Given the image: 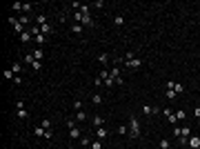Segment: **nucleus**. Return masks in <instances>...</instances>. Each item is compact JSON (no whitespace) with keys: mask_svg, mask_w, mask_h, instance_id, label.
Masks as SVG:
<instances>
[{"mask_svg":"<svg viewBox=\"0 0 200 149\" xmlns=\"http://www.w3.org/2000/svg\"><path fill=\"white\" fill-rule=\"evenodd\" d=\"M129 136H131V138H138V136H140V122H138L136 116L129 118Z\"/></svg>","mask_w":200,"mask_h":149,"instance_id":"f257e3e1","label":"nucleus"},{"mask_svg":"<svg viewBox=\"0 0 200 149\" xmlns=\"http://www.w3.org/2000/svg\"><path fill=\"white\" fill-rule=\"evenodd\" d=\"M122 65L129 67V69H140V67H142V60H140V58H131V60H125V58H122Z\"/></svg>","mask_w":200,"mask_h":149,"instance_id":"f03ea898","label":"nucleus"},{"mask_svg":"<svg viewBox=\"0 0 200 149\" xmlns=\"http://www.w3.org/2000/svg\"><path fill=\"white\" fill-rule=\"evenodd\" d=\"M142 114L154 116V114H160V109H158V107H151V105H142Z\"/></svg>","mask_w":200,"mask_h":149,"instance_id":"7ed1b4c3","label":"nucleus"},{"mask_svg":"<svg viewBox=\"0 0 200 149\" xmlns=\"http://www.w3.org/2000/svg\"><path fill=\"white\" fill-rule=\"evenodd\" d=\"M187 145H189L191 149H200V138H198V136H189V140H187Z\"/></svg>","mask_w":200,"mask_h":149,"instance_id":"20e7f679","label":"nucleus"},{"mask_svg":"<svg viewBox=\"0 0 200 149\" xmlns=\"http://www.w3.org/2000/svg\"><path fill=\"white\" fill-rule=\"evenodd\" d=\"M109 78H114V82L120 78V67H118V65H114V67L109 69Z\"/></svg>","mask_w":200,"mask_h":149,"instance_id":"39448f33","label":"nucleus"},{"mask_svg":"<svg viewBox=\"0 0 200 149\" xmlns=\"http://www.w3.org/2000/svg\"><path fill=\"white\" fill-rule=\"evenodd\" d=\"M11 25H14L16 34H25V31H22V27H25V25H20V20H18V18H11Z\"/></svg>","mask_w":200,"mask_h":149,"instance_id":"423d86ee","label":"nucleus"},{"mask_svg":"<svg viewBox=\"0 0 200 149\" xmlns=\"http://www.w3.org/2000/svg\"><path fill=\"white\" fill-rule=\"evenodd\" d=\"M107 136H109V131H107L105 127H100V129H96V138H98V140H105Z\"/></svg>","mask_w":200,"mask_h":149,"instance_id":"0eeeda50","label":"nucleus"},{"mask_svg":"<svg viewBox=\"0 0 200 149\" xmlns=\"http://www.w3.org/2000/svg\"><path fill=\"white\" fill-rule=\"evenodd\" d=\"M69 138H71V140L82 138V136H80V129H78V127H71V129H69Z\"/></svg>","mask_w":200,"mask_h":149,"instance_id":"6e6552de","label":"nucleus"},{"mask_svg":"<svg viewBox=\"0 0 200 149\" xmlns=\"http://www.w3.org/2000/svg\"><path fill=\"white\" fill-rule=\"evenodd\" d=\"M98 62H100V65H107V62H109V54H107V51H102V54L98 56Z\"/></svg>","mask_w":200,"mask_h":149,"instance_id":"1a4fd4ad","label":"nucleus"},{"mask_svg":"<svg viewBox=\"0 0 200 149\" xmlns=\"http://www.w3.org/2000/svg\"><path fill=\"white\" fill-rule=\"evenodd\" d=\"M102 125H105V120H102V116H94V127H96V129H100Z\"/></svg>","mask_w":200,"mask_h":149,"instance_id":"9d476101","label":"nucleus"},{"mask_svg":"<svg viewBox=\"0 0 200 149\" xmlns=\"http://www.w3.org/2000/svg\"><path fill=\"white\" fill-rule=\"evenodd\" d=\"M114 22H116V27H122V25H125V16H122V14H118V16L114 18Z\"/></svg>","mask_w":200,"mask_h":149,"instance_id":"9b49d317","label":"nucleus"},{"mask_svg":"<svg viewBox=\"0 0 200 149\" xmlns=\"http://www.w3.org/2000/svg\"><path fill=\"white\" fill-rule=\"evenodd\" d=\"M34 134H36V136H38V138H45V134H47V129H45V127H36V129H34Z\"/></svg>","mask_w":200,"mask_h":149,"instance_id":"f8f14e48","label":"nucleus"},{"mask_svg":"<svg viewBox=\"0 0 200 149\" xmlns=\"http://www.w3.org/2000/svg\"><path fill=\"white\" fill-rule=\"evenodd\" d=\"M11 71H14L16 76H20V71H22V65H20V62H14V65H11Z\"/></svg>","mask_w":200,"mask_h":149,"instance_id":"ddd939ff","label":"nucleus"},{"mask_svg":"<svg viewBox=\"0 0 200 149\" xmlns=\"http://www.w3.org/2000/svg\"><path fill=\"white\" fill-rule=\"evenodd\" d=\"M174 91L176 94H182V91H185V85L182 82H174Z\"/></svg>","mask_w":200,"mask_h":149,"instance_id":"4468645a","label":"nucleus"},{"mask_svg":"<svg viewBox=\"0 0 200 149\" xmlns=\"http://www.w3.org/2000/svg\"><path fill=\"white\" fill-rule=\"evenodd\" d=\"M116 134H120V136L129 134V129H127V125H118V131H116Z\"/></svg>","mask_w":200,"mask_h":149,"instance_id":"2eb2a0df","label":"nucleus"},{"mask_svg":"<svg viewBox=\"0 0 200 149\" xmlns=\"http://www.w3.org/2000/svg\"><path fill=\"white\" fill-rule=\"evenodd\" d=\"M34 60H36V58H34V54H27L25 58H22V62H27V65H34Z\"/></svg>","mask_w":200,"mask_h":149,"instance_id":"dca6fc26","label":"nucleus"},{"mask_svg":"<svg viewBox=\"0 0 200 149\" xmlns=\"http://www.w3.org/2000/svg\"><path fill=\"white\" fill-rule=\"evenodd\" d=\"M80 145H82V147H89V145H91V138H89V136H82V138H80Z\"/></svg>","mask_w":200,"mask_h":149,"instance_id":"f3484780","label":"nucleus"},{"mask_svg":"<svg viewBox=\"0 0 200 149\" xmlns=\"http://www.w3.org/2000/svg\"><path fill=\"white\" fill-rule=\"evenodd\" d=\"M36 20H38V25H40V27L47 25V16H45V14H38V18H36Z\"/></svg>","mask_w":200,"mask_h":149,"instance_id":"a211bd4d","label":"nucleus"},{"mask_svg":"<svg viewBox=\"0 0 200 149\" xmlns=\"http://www.w3.org/2000/svg\"><path fill=\"white\" fill-rule=\"evenodd\" d=\"M40 34L49 36V34H51V25H42V27H40Z\"/></svg>","mask_w":200,"mask_h":149,"instance_id":"6ab92c4d","label":"nucleus"},{"mask_svg":"<svg viewBox=\"0 0 200 149\" xmlns=\"http://www.w3.org/2000/svg\"><path fill=\"white\" fill-rule=\"evenodd\" d=\"M158 145H160V149H169V147H171V143H169L167 138H162V140H160Z\"/></svg>","mask_w":200,"mask_h":149,"instance_id":"aec40b11","label":"nucleus"},{"mask_svg":"<svg viewBox=\"0 0 200 149\" xmlns=\"http://www.w3.org/2000/svg\"><path fill=\"white\" fill-rule=\"evenodd\" d=\"M16 116H18L20 120H25V118H27L29 114H27V109H18V111H16Z\"/></svg>","mask_w":200,"mask_h":149,"instance_id":"412c9836","label":"nucleus"},{"mask_svg":"<svg viewBox=\"0 0 200 149\" xmlns=\"http://www.w3.org/2000/svg\"><path fill=\"white\" fill-rule=\"evenodd\" d=\"M42 56H45V54H42V49H40V47H38V49H34V58H36V60H42Z\"/></svg>","mask_w":200,"mask_h":149,"instance_id":"4be33fe9","label":"nucleus"},{"mask_svg":"<svg viewBox=\"0 0 200 149\" xmlns=\"http://www.w3.org/2000/svg\"><path fill=\"white\" fill-rule=\"evenodd\" d=\"M71 31H74V34H80V31H82V25H78V22H74V25H71Z\"/></svg>","mask_w":200,"mask_h":149,"instance_id":"5701e85b","label":"nucleus"},{"mask_svg":"<svg viewBox=\"0 0 200 149\" xmlns=\"http://www.w3.org/2000/svg\"><path fill=\"white\" fill-rule=\"evenodd\" d=\"M91 147H94V149H105V147H102V140H98V138L91 143Z\"/></svg>","mask_w":200,"mask_h":149,"instance_id":"b1692460","label":"nucleus"},{"mask_svg":"<svg viewBox=\"0 0 200 149\" xmlns=\"http://www.w3.org/2000/svg\"><path fill=\"white\" fill-rule=\"evenodd\" d=\"M165 96H167V98H169V100H174V98H178V94H176V91H174V89H167V94H165Z\"/></svg>","mask_w":200,"mask_h":149,"instance_id":"393cba45","label":"nucleus"},{"mask_svg":"<svg viewBox=\"0 0 200 149\" xmlns=\"http://www.w3.org/2000/svg\"><path fill=\"white\" fill-rule=\"evenodd\" d=\"M176 118H178V122H180V120H185V118H187V114L180 109V111H176Z\"/></svg>","mask_w":200,"mask_h":149,"instance_id":"a878e982","label":"nucleus"},{"mask_svg":"<svg viewBox=\"0 0 200 149\" xmlns=\"http://www.w3.org/2000/svg\"><path fill=\"white\" fill-rule=\"evenodd\" d=\"M40 127H45V129H51V120H49V118H45L42 122H40Z\"/></svg>","mask_w":200,"mask_h":149,"instance_id":"bb28decb","label":"nucleus"},{"mask_svg":"<svg viewBox=\"0 0 200 149\" xmlns=\"http://www.w3.org/2000/svg\"><path fill=\"white\" fill-rule=\"evenodd\" d=\"M74 22H82V11H76L74 14Z\"/></svg>","mask_w":200,"mask_h":149,"instance_id":"cd10ccee","label":"nucleus"},{"mask_svg":"<svg viewBox=\"0 0 200 149\" xmlns=\"http://www.w3.org/2000/svg\"><path fill=\"white\" fill-rule=\"evenodd\" d=\"M40 67H42V62H40V60H34V65H31V69H34V71H40Z\"/></svg>","mask_w":200,"mask_h":149,"instance_id":"c85d7f7f","label":"nucleus"},{"mask_svg":"<svg viewBox=\"0 0 200 149\" xmlns=\"http://www.w3.org/2000/svg\"><path fill=\"white\" fill-rule=\"evenodd\" d=\"M91 102H94V105H100V102H102V96H98V94H96L94 98H91Z\"/></svg>","mask_w":200,"mask_h":149,"instance_id":"c756f323","label":"nucleus"},{"mask_svg":"<svg viewBox=\"0 0 200 149\" xmlns=\"http://www.w3.org/2000/svg\"><path fill=\"white\" fill-rule=\"evenodd\" d=\"M74 107H76V111H82V100H76Z\"/></svg>","mask_w":200,"mask_h":149,"instance_id":"7c9ffc66","label":"nucleus"},{"mask_svg":"<svg viewBox=\"0 0 200 149\" xmlns=\"http://www.w3.org/2000/svg\"><path fill=\"white\" fill-rule=\"evenodd\" d=\"M29 38H31V34H27V31H25V34H20V40H22V42H27Z\"/></svg>","mask_w":200,"mask_h":149,"instance_id":"2f4dec72","label":"nucleus"},{"mask_svg":"<svg viewBox=\"0 0 200 149\" xmlns=\"http://www.w3.org/2000/svg\"><path fill=\"white\" fill-rule=\"evenodd\" d=\"M94 7H96V9H102V7H105V0H98V2H94Z\"/></svg>","mask_w":200,"mask_h":149,"instance_id":"473e14b6","label":"nucleus"},{"mask_svg":"<svg viewBox=\"0 0 200 149\" xmlns=\"http://www.w3.org/2000/svg\"><path fill=\"white\" fill-rule=\"evenodd\" d=\"M36 42H40V45H42V42H45V34H38V36H36Z\"/></svg>","mask_w":200,"mask_h":149,"instance_id":"72a5a7b5","label":"nucleus"},{"mask_svg":"<svg viewBox=\"0 0 200 149\" xmlns=\"http://www.w3.org/2000/svg\"><path fill=\"white\" fill-rule=\"evenodd\" d=\"M76 118H78V120H85L87 114H85V111H78V114H76Z\"/></svg>","mask_w":200,"mask_h":149,"instance_id":"f704fd0d","label":"nucleus"},{"mask_svg":"<svg viewBox=\"0 0 200 149\" xmlns=\"http://www.w3.org/2000/svg\"><path fill=\"white\" fill-rule=\"evenodd\" d=\"M16 107H18V109H25V100H16Z\"/></svg>","mask_w":200,"mask_h":149,"instance_id":"c9c22d12","label":"nucleus"},{"mask_svg":"<svg viewBox=\"0 0 200 149\" xmlns=\"http://www.w3.org/2000/svg\"><path fill=\"white\" fill-rule=\"evenodd\" d=\"M94 85H96V87H100V85H105V82H102V78L98 76V78H94Z\"/></svg>","mask_w":200,"mask_h":149,"instance_id":"e433bc0d","label":"nucleus"},{"mask_svg":"<svg viewBox=\"0 0 200 149\" xmlns=\"http://www.w3.org/2000/svg\"><path fill=\"white\" fill-rule=\"evenodd\" d=\"M18 20H20V25H27V22H29V18H27V16H20Z\"/></svg>","mask_w":200,"mask_h":149,"instance_id":"4c0bfd02","label":"nucleus"},{"mask_svg":"<svg viewBox=\"0 0 200 149\" xmlns=\"http://www.w3.org/2000/svg\"><path fill=\"white\" fill-rule=\"evenodd\" d=\"M102 82H105L107 87H111V85H114V78H105V80H102Z\"/></svg>","mask_w":200,"mask_h":149,"instance_id":"58836bf2","label":"nucleus"},{"mask_svg":"<svg viewBox=\"0 0 200 149\" xmlns=\"http://www.w3.org/2000/svg\"><path fill=\"white\" fill-rule=\"evenodd\" d=\"M194 116H196V118L200 120V105H198V107H196V109H194Z\"/></svg>","mask_w":200,"mask_h":149,"instance_id":"ea45409f","label":"nucleus"},{"mask_svg":"<svg viewBox=\"0 0 200 149\" xmlns=\"http://www.w3.org/2000/svg\"><path fill=\"white\" fill-rule=\"evenodd\" d=\"M198 138H200V134H198Z\"/></svg>","mask_w":200,"mask_h":149,"instance_id":"a19ab883","label":"nucleus"}]
</instances>
